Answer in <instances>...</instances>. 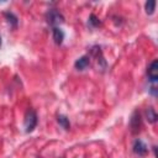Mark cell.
Returning <instances> with one entry per match:
<instances>
[{
	"instance_id": "obj_4",
	"label": "cell",
	"mask_w": 158,
	"mask_h": 158,
	"mask_svg": "<svg viewBox=\"0 0 158 158\" xmlns=\"http://www.w3.org/2000/svg\"><path fill=\"white\" fill-rule=\"evenodd\" d=\"M147 77H148V80L152 84L157 83V80H158V60L157 59L152 60L151 64L148 65V68H147Z\"/></svg>"
},
{
	"instance_id": "obj_7",
	"label": "cell",
	"mask_w": 158,
	"mask_h": 158,
	"mask_svg": "<svg viewBox=\"0 0 158 158\" xmlns=\"http://www.w3.org/2000/svg\"><path fill=\"white\" fill-rule=\"evenodd\" d=\"M52 35H53V41L57 46H60L64 40V32L60 27H52Z\"/></svg>"
},
{
	"instance_id": "obj_10",
	"label": "cell",
	"mask_w": 158,
	"mask_h": 158,
	"mask_svg": "<svg viewBox=\"0 0 158 158\" xmlns=\"http://www.w3.org/2000/svg\"><path fill=\"white\" fill-rule=\"evenodd\" d=\"M57 122L65 130V131H68L69 128H70V122H69V118L65 116V115H62V114H59V115H57Z\"/></svg>"
},
{
	"instance_id": "obj_15",
	"label": "cell",
	"mask_w": 158,
	"mask_h": 158,
	"mask_svg": "<svg viewBox=\"0 0 158 158\" xmlns=\"http://www.w3.org/2000/svg\"><path fill=\"white\" fill-rule=\"evenodd\" d=\"M37 158H43V157H40V156H38V157H37Z\"/></svg>"
},
{
	"instance_id": "obj_12",
	"label": "cell",
	"mask_w": 158,
	"mask_h": 158,
	"mask_svg": "<svg viewBox=\"0 0 158 158\" xmlns=\"http://www.w3.org/2000/svg\"><path fill=\"white\" fill-rule=\"evenodd\" d=\"M88 23H89V26H90V27H98V26H100V25H101V21L99 20V17H98L95 14H91V15L89 16Z\"/></svg>"
},
{
	"instance_id": "obj_3",
	"label": "cell",
	"mask_w": 158,
	"mask_h": 158,
	"mask_svg": "<svg viewBox=\"0 0 158 158\" xmlns=\"http://www.w3.org/2000/svg\"><path fill=\"white\" fill-rule=\"evenodd\" d=\"M141 128H142L141 112H139V110H135L131 115V118H130V130L133 135H136V133H139Z\"/></svg>"
},
{
	"instance_id": "obj_6",
	"label": "cell",
	"mask_w": 158,
	"mask_h": 158,
	"mask_svg": "<svg viewBox=\"0 0 158 158\" xmlns=\"http://www.w3.org/2000/svg\"><path fill=\"white\" fill-rule=\"evenodd\" d=\"M90 65V57L89 56H81L74 62V67L78 70H85Z\"/></svg>"
},
{
	"instance_id": "obj_14",
	"label": "cell",
	"mask_w": 158,
	"mask_h": 158,
	"mask_svg": "<svg viewBox=\"0 0 158 158\" xmlns=\"http://www.w3.org/2000/svg\"><path fill=\"white\" fill-rule=\"evenodd\" d=\"M0 47H1V36H0Z\"/></svg>"
},
{
	"instance_id": "obj_8",
	"label": "cell",
	"mask_w": 158,
	"mask_h": 158,
	"mask_svg": "<svg viewBox=\"0 0 158 158\" xmlns=\"http://www.w3.org/2000/svg\"><path fill=\"white\" fill-rule=\"evenodd\" d=\"M146 118L149 123H156L157 120H158V115L156 112V110L152 107V106H148L146 109Z\"/></svg>"
},
{
	"instance_id": "obj_13",
	"label": "cell",
	"mask_w": 158,
	"mask_h": 158,
	"mask_svg": "<svg viewBox=\"0 0 158 158\" xmlns=\"http://www.w3.org/2000/svg\"><path fill=\"white\" fill-rule=\"evenodd\" d=\"M149 91H151V94H153L154 96L157 95V88H156V85H152L151 88H149Z\"/></svg>"
},
{
	"instance_id": "obj_11",
	"label": "cell",
	"mask_w": 158,
	"mask_h": 158,
	"mask_svg": "<svg viewBox=\"0 0 158 158\" xmlns=\"http://www.w3.org/2000/svg\"><path fill=\"white\" fill-rule=\"evenodd\" d=\"M154 9H156V1L154 0H148L146 1L144 4V10H146V14L147 15H152L154 12Z\"/></svg>"
},
{
	"instance_id": "obj_2",
	"label": "cell",
	"mask_w": 158,
	"mask_h": 158,
	"mask_svg": "<svg viewBox=\"0 0 158 158\" xmlns=\"http://www.w3.org/2000/svg\"><path fill=\"white\" fill-rule=\"evenodd\" d=\"M46 21L52 27H58V25L64 22V16L57 9H49L46 12Z\"/></svg>"
},
{
	"instance_id": "obj_5",
	"label": "cell",
	"mask_w": 158,
	"mask_h": 158,
	"mask_svg": "<svg viewBox=\"0 0 158 158\" xmlns=\"http://www.w3.org/2000/svg\"><path fill=\"white\" fill-rule=\"evenodd\" d=\"M132 151H133V153L136 156L144 157L148 153V147H147V144L142 139H135V142L132 144Z\"/></svg>"
},
{
	"instance_id": "obj_1",
	"label": "cell",
	"mask_w": 158,
	"mask_h": 158,
	"mask_svg": "<svg viewBox=\"0 0 158 158\" xmlns=\"http://www.w3.org/2000/svg\"><path fill=\"white\" fill-rule=\"evenodd\" d=\"M37 122H38V117H37V114L33 109H28L25 114V120H23V127H25V132L26 133H30L32 132L36 126H37Z\"/></svg>"
},
{
	"instance_id": "obj_9",
	"label": "cell",
	"mask_w": 158,
	"mask_h": 158,
	"mask_svg": "<svg viewBox=\"0 0 158 158\" xmlns=\"http://www.w3.org/2000/svg\"><path fill=\"white\" fill-rule=\"evenodd\" d=\"M4 16H5V19L7 20V22H9L14 28L17 27V25H19V19H17V16H16L14 12H11V11H5V12H4Z\"/></svg>"
}]
</instances>
